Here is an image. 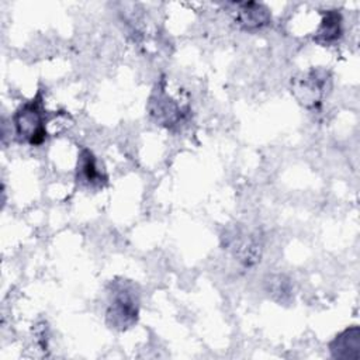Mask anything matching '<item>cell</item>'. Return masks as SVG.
<instances>
[{"mask_svg": "<svg viewBox=\"0 0 360 360\" xmlns=\"http://www.w3.org/2000/svg\"><path fill=\"white\" fill-rule=\"evenodd\" d=\"M146 108L150 118L167 129L180 127L191 112L188 93L180 84L165 76L156 82Z\"/></svg>", "mask_w": 360, "mask_h": 360, "instance_id": "2", "label": "cell"}, {"mask_svg": "<svg viewBox=\"0 0 360 360\" xmlns=\"http://www.w3.org/2000/svg\"><path fill=\"white\" fill-rule=\"evenodd\" d=\"M291 93L295 100L308 110H318L329 89L330 73L322 68H314L291 79Z\"/></svg>", "mask_w": 360, "mask_h": 360, "instance_id": "5", "label": "cell"}, {"mask_svg": "<svg viewBox=\"0 0 360 360\" xmlns=\"http://www.w3.org/2000/svg\"><path fill=\"white\" fill-rule=\"evenodd\" d=\"M235 24L245 31H257L271 24L269 7L259 1H236L229 4Z\"/></svg>", "mask_w": 360, "mask_h": 360, "instance_id": "6", "label": "cell"}, {"mask_svg": "<svg viewBox=\"0 0 360 360\" xmlns=\"http://www.w3.org/2000/svg\"><path fill=\"white\" fill-rule=\"evenodd\" d=\"M69 115L63 112H55L49 115L45 110L42 93L38 91L31 100L22 103L13 115V125L15 136L20 142L31 146H39L51 135L53 124L62 129L66 128Z\"/></svg>", "mask_w": 360, "mask_h": 360, "instance_id": "1", "label": "cell"}, {"mask_svg": "<svg viewBox=\"0 0 360 360\" xmlns=\"http://www.w3.org/2000/svg\"><path fill=\"white\" fill-rule=\"evenodd\" d=\"M329 352L338 360H359L360 359V328L349 326L338 333L329 342Z\"/></svg>", "mask_w": 360, "mask_h": 360, "instance_id": "7", "label": "cell"}, {"mask_svg": "<svg viewBox=\"0 0 360 360\" xmlns=\"http://www.w3.org/2000/svg\"><path fill=\"white\" fill-rule=\"evenodd\" d=\"M141 294L135 283L117 278L107 290L105 322L111 329L124 332L132 328L139 318Z\"/></svg>", "mask_w": 360, "mask_h": 360, "instance_id": "3", "label": "cell"}, {"mask_svg": "<svg viewBox=\"0 0 360 360\" xmlns=\"http://www.w3.org/2000/svg\"><path fill=\"white\" fill-rule=\"evenodd\" d=\"M76 180L84 187L94 188L107 183V174L100 169L96 156L87 148H82L77 158Z\"/></svg>", "mask_w": 360, "mask_h": 360, "instance_id": "8", "label": "cell"}, {"mask_svg": "<svg viewBox=\"0 0 360 360\" xmlns=\"http://www.w3.org/2000/svg\"><path fill=\"white\" fill-rule=\"evenodd\" d=\"M221 240L224 249L228 250L245 269L255 267L260 263L264 243L259 231H249L245 226L233 225L224 231Z\"/></svg>", "mask_w": 360, "mask_h": 360, "instance_id": "4", "label": "cell"}, {"mask_svg": "<svg viewBox=\"0 0 360 360\" xmlns=\"http://www.w3.org/2000/svg\"><path fill=\"white\" fill-rule=\"evenodd\" d=\"M343 35V17L339 10L323 11L322 20L315 31L314 41L322 46H330L336 44Z\"/></svg>", "mask_w": 360, "mask_h": 360, "instance_id": "9", "label": "cell"}, {"mask_svg": "<svg viewBox=\"0 0 360 360\" xmlns=\"http://www.w3.org/2000/svg\"><path fill=\"white\" fill-rule=\"evenodd\" d=\"M266 292L274 301H277L280 304H285L292 297L291 281L283 274L269 276L266 280Z\"/></svg>", "mask_w": 360, "mask_h": 360, "instance_id": "10", "label": "cell"}]
</instances>
